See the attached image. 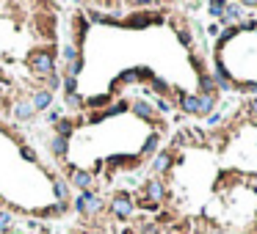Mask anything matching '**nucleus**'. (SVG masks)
Here are the masks:
<instances>
[{
	"mask_svg": "<svg viewBox=\"0 0 257 234\" xmlns=\"http://www.w3.org/2000/svg\"><path fill=\"white\" fill-rule=\"evenodd\" d=\"M177 99H180L183 113H191V116H208L213 113L216 99L205 94H185V91H177Z\"/></svg>",
	"mask_w": 257,
	"mask_h": 234,
	"instance_id": "nucleus-1",
	"label": "nucleus"
},
{
	"mask_svg": "<svg viewBox=\"0 0 257 234\" xmlns=\"http://www.w3.org/2000/svg\"><path fill=\"white\" fill-rule=\"evenodd\" d=\"M28 66H31V72L39 75V77L56 75V58H53V50H36V53H31Z\"/></svg>",
	"mask_w": 257,
	"mask_h": 234,
	"instance_id": "nucleus-2",
	"label": "nucleus"
},
{
	"mask_svg": "<svg viewBox=\"0 0 257 234\" xmlns=\"http://www.w3.org/2000/svg\"><path fill=\"white\" fill-rule=\"evenodd\" d=\"M133 209H136V201H133V196L127 190H116V196L111 199V212L116 215V218H130Z\"/></svg>",
	"mask_w": 257,
	"mask_h": 234,
	"instance_id": "nucleus-3",
	"label": "nucleus"
},
{
	"mask_svg": "<svg viewBox=\"0 0 257 234\" xmlns=\"http://www.w3.org/2000/svg\"><path fill=\"white\" fill-rule=\"evenodd\" d=\"M144 196H147L144 201H149V204L158 206L160 201L166 199V185H163L160 179H155V176H152V179H147V182H144Z\"/></svg>",
	"mask_w": 257,
	"mask_h": 234,
	"instance_id": "nucleus-4",
	"label": "nucleus"
},
{
	"mask_svg": "<svg viewBox=\"0 0 257 234\" xmlns=\"http://www.w3.org/2000/svg\"><path fill=\"white\" fill-rule=\"evenodd\" d=\"M103 209V201L94 196V190H86L80 199H77V212H89V215H94V212H100Z\"/></svg>",
	"mask_w": 257,
	"mask_h": 234,
	"instance_id": "nucleus-5",
	"label": "nucleus"
},
{
	"mask_svg": "<svg viewBox=\"0 0 257 234\" xmlns=\"http://www.w3.org/2000/svg\"><path fill=\"white\" fill-rule=\"evenodd\" d=\"M70 179L72 185L77 187V190H91V174L89 171H80V168H75V165H70Z\"/></svg>",
	"mask_w": 257,
	"mask_h": 234,
	"instance_id": "nucleus-6",
	"label": "nucleus"
},
{
	"mask_svg": "<svg viewBox=\"0 0 257 234\" xmlns=\"http://www.w3.org/2000/svg\"><path fill=\"white\" fill-rule=\"evenodd\" d=\"M133 113H136V116H141V118H147V121H155V108L149 102H147V99H133ZM158 124V121H155Z\"/></svg>",
	"mask_w": 257,
	"mask_h": 234,
	"instance_id": "nucleus-7",
	"label": "nucleus"
},
{
	"mask_svg": "<svg viewBox=\"0 0 257 234\" xmlns=\"http://www.w3.org/2000/svg\"><path fill=\"white\" fill-rule=\"evenodd\" d=\"M172 163H174V154H172V151H158V154H155V160H152V171L155 174H166L169 168H172Z\"/></svg>",
	"mask_w": 257,
	"mask_h": 234,
	"instance_id": "nucleus-8",
	"label": "nucleus"
},
{
	"mask_svg": "<svg viewBox=\"0 0 257 234\" xmlns=\"http://www.w3.org/2000/svg\"><path fill=\"white\" fill-rule=\"evenodd\" d=\"M31 105H34V110H47L50 105H53V94H50L47 88H39L34 94V99H31Z\"/></svg>",
	"mask_w": 257,
	"mask_h": 234,
	"instance_id": "nucleus-9",
	"label": "nucleus"
},
{
	"mask_svg": "<svg viewBox=\"0 0 257 234\" xmlns=\"http://www.w3.org/2000/svg\"><path fill=\"white\" fill-rule=\"evenodd\" d=\"M14 116L20 118V121H28V118L36 116V110H34V105H31V99H22V102H17Z\"/></svg>",
	"mask_w": 257,
	"mask_h": 234,
	"instance_id": "nucleus-10",
	"label": "nucleus"
},
{
	"mask_svg": "<svg viewBox=\"0 0 257 234\" xmlns=\"http://www.w3.org/2000/svg\"><path fill=\"white\" fill-rule=\"evenodd\" d=\"M50 149H53V154H56V157H67V149H70V144H67V138L56 135L53 141H50Z\"/></svg>",
	"mask_w": 257,
	"mask_h": 234,
	"instance_id": "nucleus-11",
	"label": "nucleus"
},
{
	"mask_svg": "<svg viewBox=\"0 0 257 234\" xmlns=\"http://www.w3.org/2000/svg\"><path fill=\"white\" fill-rule=\"evenodd\" d=\"M72 132H75V121H72V118H61V121L56 124V135H61V138H70Z\"/></svg>",
	"mask_w": 257,
	"mask_h": 234,
	"instance_id": "nucleus-12",
	"label": "nucleus"
},
{
	"mask_svg": "<svg viewBox=\"0 0 257 234\" xmlns=\"http://www.w3.org/2000/svg\"><path fill=\"white\" fill-rule=\"evenodd\" d=\"M56 199H58V204H67V201H70V185L61 182V179H56Z\"/></svg>",
	"mask_w": 257,
	"mask_h": 234,
	"instance_id": "nucleus-13",
	"label": "nucleus"
},
{
	"mask_svg": "<svg viewBox=\"0 0 257 234\" xmlns=\"http://www.w3.org/2000/svg\"><path fill=\"white\" fill-rule=\"evenodd\" d=\"M158 144H160L158 132H155V135H149V138H147V144H144V154H152V151H158Z\"/></svg>",
	"mask_w": 257,
	"mask_h": 234,
	"instance_id": "nucleus-14",
	"label": "nucleus"
},
{
	"mask_svg": "<svg viewBox=\"0 0 257 234\" xmlns=\"http://www.w3.org/2000/svg\"><path fill=\"white\" fill-rule=\"evenodd\" d=\"M64 94H77V80L75 77H67V80H64Z\"/></svg>",
	"mask_w": 257,
	"mask_h": 234,
	"instance_id": "nucleus-15",
	"label": "nucleus"
},
{
	"mask_svg": "<svg viewBox=\"0 0 257 234\" xmlns=\"http://www.w3.org/2000/svg\"><path fill=\"white\" fill-rule=\"evenodd\" d=\"M44 83H47V91L53 94V91L61 86V77H58V75H50V77H44Z\"/></svg>",
	"mask_w": 257,
	"mask_h": 234,
	"instance_id": "nucleus-16",
	"label": "nucleus"
},
{
	"mask_svg": "<svg viewBox=\"0 0 257 234\" xmlns=\"http://www.w3.org/2000/svg\"><path fill=\"white\" fill-rule=\"evenodd\" d=\"M210 14H213V17H221L224 14V8H227V3H219V0H213V3H210Z\"/></svg>",
	"mask_w": 257,
	"mask_h": 234,
	"instance_id": "nucleus-17",
	"label": "nucleus"
},
{
	"mask_svg": "<svg viewBox=\"0 0 257 234\" xmlns=\"http://www.w3.org/2000/svg\"><path fill=\"white\" fill-rule=\"evenodd\" d=\"M67 105H70L72 110H77V108H83V99L77 94H67Z\"/></svg>",
	"mask_w": 257,
	"mask_h": 234,
	"instance_id": "nucleus-18",
	"label": "nucleus"
},
{
	"mask_svg": "<svg viewBox=\"0 0 257 234\" xmlns=\"http://www.w3.org/2000/svg\"><path fill=\"white\" fill-rule=\"evenodd\" d=\"M20 154H22L25 160H28V163H36V151L31 149V146H22V149H20Z\"/></svg>",
	"mask_w": 257,
	"mask_h": 234,
	"instance_id": "nucleus-19",
	"label": "nucleus"
},
{
	"mask_svg": "<svg viewBox=\"0 0 257 234\" xmlns=\"http://www.w3.org/2000/svg\"><path fill=\"white\" fill-rule=\"evenodd\" d=\"M246 108H249V118H252V121H257V99H249Z\"/></svg>",
	"mask_w": 257,
	"mask_h": 234,
	"instance_id": "nucleus-20",
	"label": "nucleus"
},
{
	"mask_svg": "<svg viewBox=\"0 0 257 234\" xmlns=\"http://www.w3.org/2000/svg\"><path fill=\"white\" fill-rule=\"evenodd\" d=\"M11 226V215L8 212H0V229H8Z\"/></svg>",
	"mask_w": 257,
	"mask_h": 234,
	"instance_id": "nucleus-21",
	"label": "nucleus"
},
{
	"mask_svg": "<svg viewBox=\"0 0 257 234\" xmlns=\"http://www.w3.org/2000/svg\"><path fill=\"white\" fill-rule=\"evenodd\" d=\"M141 234H160V226H152V223H147V226H141Z\"/></svg>",
	"mask_w": 257,
	"mask_h": 234,
	"instance_id": "nucleus-22",
	"label": "nucleus"
},
{
	"mask_svg": "<svg viewBox=\"0 0 257 234\" xmlns=\"http://www.w3.org/2000/svg\"><path fill=\"white\" fill-rule=\"evenodd\" d=\"M158 110H160V113H169V110H172V105H169L166 99H158Z\"/></svg>",
	"mask_w": 257,
	"mask_h": 234,
	"instance_id": "nucleus-23",
	"label": "nucleus"
},
{
	"mask_svg": "<svg viewBox=\"0 0 257 234\" xmlns=\"http://www.w3.org/2000/svg\"><path fill=\"white\" fill-rule=\"evenodd\" d=\"M177 36H180V41H183V44H185V47H191V36H188L185 30H180V33H177Z\"/></svg>",
	"mask_w": 257,
	"mask_h": 234,
	"instance_id": "nucleus-24",
	"label": "nucleus"
},
{
	"mask_svg": "<svg viewBox=\"0 0 257 234\" xmlns=\"http://www.w3.org/2000/svg\"><path fill=\"white\" fill-rule=\"evenodd\" d=\"M241 91H257V83H243Z\"/></svg>",
	"mask_w": 257,
	"mask_h": 234,
	"instance_id": "nucleus-25",
	"label": "nucleus"
},
{
	"mask_svg": "<svg viewBox=\"0 0 257 234\" xmlns=\"http://www.w3.org/2000/svg\"><path fill=\"white\" fill-rule=\"evenodd\" d=\"M3 234H20V232H17V229H6Z\"/></svg>",
	"mask_w": 257,
	"mask_h": 234,
	"instance_id": "nucleus-26",
	"label": "nucleus"
}]
</instances>
